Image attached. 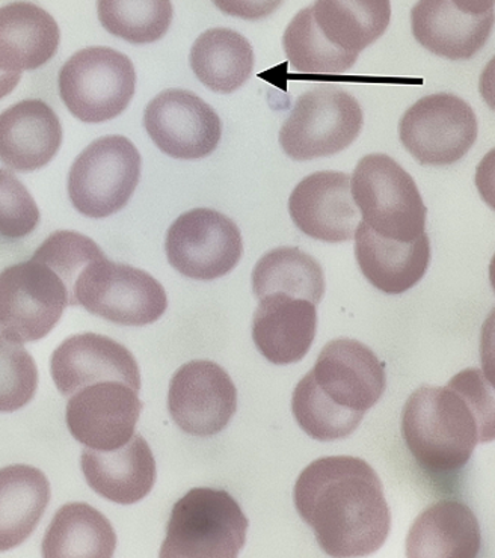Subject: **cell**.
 <instances>
[{"mask_svg":"<svg viewBox=\"0 0 495 558\" xmlns=\"http://www.w3.org/2000/svg\"><path fill=\"white\" fill-rule=\"evenodd\" d=\"M353 239L361 272L383 293L408 292L422 281L430 267L431 242L426 233L412 242L393 241L360 221Z\"/></svg>","mask_w":495,"mask_h":558,"instance_id":"22","label":"cell"},{"mask_svg":"<svg viewBox=\"0 0 495 558\" xmlns=\"http://www.w3.org/2000/svg\"><path fill=\"white\" fill-rule=\"evenodd\" d=\"M116 530L104 513L86 502H69L55 514L43 539L46 558H111Z\"/></svg>","mask_w":495,"mask_h":558,"instance_id":"27","label":"cell"},{"mask_svg":"<svg viewBox=\"0 0 495 558\" xmlns=\"http://www.w3.org/2000/svg\"><path fill=\"white\" fill-rule=\"evenodd\" d=\"M449 387L469 403L479 423V442L495 441V387L479 368H467L451 377Z\"/></svg>","mask_w":495,"mask_h":558,"instance_id":"36","label":"cell"},{"mask_svg":"<svg viewBox=\"0 0 495 558\" xmlns=\"http://www.w3.org/2000/svg\"><path fill=\"white\" fill-rule=\"evenodd\" d=\"M97 14L109 34L131 43L152 45L170 29L171 0H97Z\"/></svg>","mask_w":495,"mask_h":558,"instance_id":"30","label":"cell"},{"mask_svg":"<svg viewBox=\"0 0 495 558\" xmlns=\"http://www.w3.org/2000/svg\"><path fill=\"white\" fill-rule=\"evenodd\" d=\"M191 69L204 86L230 94L246 84L254 69V50L243 35L227 27H214L195 39Z\"/></svg>","mask_w":495,"mask_h":558,"instance_id":"28","label":"cell"},{"mask_svg":"<svg viewBox=\"0 0 495 558\" xmlns=\"http://www.w3.org/2000/svg\"><path fill=\"white\" fill-rule=\"evenodd\" d=\"M104 255V251L93 239L77 231L59 230L43 242L33 258L45 263L64 281L70 293V306H76L74 290L79 278L85 272L86 267Z\"/></svg>","mask_w":495,"mask_h":558,"instance_id":"33","label":"cell"},{"mask_svg":"<svg viewBox=\"0 0 495 558\" xmlns=\"http://www.w3.org/2000/svg\"><path fill=\"white\" fill-rule=\"evenodd\" d=\"M310 8L322 37L353 57L383 37L391 20L390 0H316Z\"/></svg>","mask_w":495,"mask_h":558,"instance_id":"26","label":"cell"},{"mask_svg":"<svg viewBox=\"0 0 495 558\" xmlns=\"http://www.w3.org/2000/svg\"><path fill=\"white\" fill-rule=\"evenodd\" d=\"M144 404L131 385L105 380L74 392L67 403L70 434L86 448L111 451L125 446L136 434Z\"/></svg>","mask_w":495,"mask_h":558,"instance_id":"14","label":"cell"},{"mask_svg":"<svg viewBox=\"0 0 495 558\" xmlns=\"http://www.w3.org/2000/svg\"><path fill=\"white\" fill-rule=\"evenodd\" d=\"M52 377L64 397L88 385L120 380L141 390V372L135 356L116 340L98 333H77L67 338L52 356Z\"/></svg>","mask_w":495,"mask_h":558,"instance_id":"17","label":"cell"},{"mask_svg":"<svg viewBox=\"0 0 495 558\" xmlns=\"http://www.w3.org/2000/svg\"><path fill=\"white\" fill-rule=\"evenodd\" d=\"M81 463L94 493L117 505L131 506L144 500L156 483L155 456L141 434L133 435L131 441L117 450L85 448Z\"/></svg>","mask_w":495,"mask_h":558,"instance_id":"20","label":"cell"},{"mask_svg":"<svg viewBox=\"0 0 495 558\" xmlns=\"http://www.w3.org/2000/svg\"><path fill=\"white\" fill-rule=\"evenodd\" d=\"M165 251L177 272L212 281L230 274L241 262L242 234L229 216L212 208H194L172 222Z\"/></svg>","mask_w":495,"mask_h":558,"instance_id":"11","label":"cell"},{"mask_svg":"<svg viewBox=\"0 0 495 558\" xmlns=\"http://www.w3.org/2000/svg\"><path fill=\"white\" fill-rule=\"evenodd\" d=\"M474 183L483 202L495 211V148L478 165Z\"/></svg>","mask_w":495,"mask_h":558,"instance_id":"38","label":"cell"},{"mask_svg":"<svg viewBox=\"0 0 495 558\" xmlns=\"http://www.w3.org/2000/svg\"><path fill=\"white\" fill-rule=\"evenodd\" d=\"M399 136L420 163L449 167L476 143V113L455 94H431L400 118Z\"/></svg>","mask_w":495,"mask_h":558,"instance_id":"10","label":"cell"},{"mask_svg":"<svg viewBox=\"0 0 495 558\" xmlns=\"http://www.w3.org/2000/svg\"><path fill=\"white\" fill-rule=\"evenodd\" d=\"M38 368L33 355L0 333V412H15L34 399Z\"/></svg>","mask_w":495,"mask_h":558,"instance_id":"34","label":"cell"},{"mask_svg":"<svg viewBox=\"0 0 495 558\" xmlns=\"http://www.w3.org/2000/svg\"><path fill=\"white\" fill-rule=\"evenodd\" d=\"M50 502V483L31 465L0 470V553L17 548L35 532Z\"/></svg>","mask_w":495,"mask_h":558,"instance_id":"25","label":"cell"},{"mask_svg":"<svg viewBox=\"0 0 495 558\" xmlns=\"http://www.w3.org/2000/svg\"><path fill=\"white\" fill-rule=\"evenodd\" d=\"M253 290L257 299L282 293L317 305L325 294L324 270L312 255L298 247H277L255 265Z\"/></svg>","mask_w":495,"mask_h":558,"instance_id":"29","label":"cell"},{"mask_svg":"<svg viewBox=\"0 0 495 558\" xmlns=\"http://www.w3.org/2000/svg\"><path fill=\"white\" fill-rule=\"evenodd\" d=\"M408 450L432 474L462 470L479 444V423L469 403L449 385L412 392L402 412Z\"/></svg>","mask_w":495,"mask_h":558,"instance_id":"2","label":"cell"},{"mask_svg":"<svg viewBox=\"0 0 495 558\" xmlns=\"http://www.w3.org/2000/svg\"><path fill=\"white\" fill-rule=\"evenodd\" d=\"M144 128L160 151L180 160L210 156L222 136L218 113L184 89H167L153 98L145 108Z\"/></svg>","mask_w":495,"mask_h":558,"instance_id":"12","label":"cell"},{"mask_svg":"<svg viewBox=\"0 0 495 558\" xmlns=\"http://www.w3.org/2000/svg\"><path fill=\"white\" fill-rule=\"evenodd\" d=\"M70 293L45 263L31 258L0 272V333L15 343H34L53 331Z\"/></svg>","mask_w":495,"mask_h":558,"instance_id":"9","label":"cell"},{"mask_svg":"<svg viewBox=\"0 0 495 558\" xmlns=\"http://www.w3.org/2000/svg\"><path fill=\"white\" fill-rule=\"evenodd\" d=\"M490 281H491V286H493V290L495 293V254H494L493 260H491V263H490Z\"/></svg>","mask_w":495,"mask_h":558,"instance_id":"43","label":"cell"},{"mask_svg":"<svg viewBox=\"0 0 495 558\" xmlns=\"http://www.w3.org/2000/svg\"><path fill=\"white\" fill-rule=\"evenodd\" d=\"M247 525L229 493L195 487L172 507L159 557L236 558L245 546Z\"/></svg>","mask_w":495,"mask_h":558,"instance_id":"3","label":"cell"},{"mask_svg":"<svg viewBox=\"0 0 495 558\" xmlns=\"http://www.w3.org/2000/svg\"><path fill=\"white\" fill-rule=\"evenodd\" d=\"M62 144L61 121L43 100H23L0 113V160L19 172L45 168Z\"/></svg>","mask_w":495,"mask_h":558,"instance_id":"21","label":"cell"},{"mask_svg":"<svg viewBox=\"0 0 495 558\" xmlns=\"http://www.w3.org/2000/svg\"><path fill=\"white\" fill-rule=\"evenodd\" d=\"M39 223V210L33 195L13 172L0 169V235L23 239Z\"/></svg>","mask_w":495,"mask_h":558,"instance_id":"35","label":"cell"},{"mask_svg":"<svg viewBox=\"0 0 495 558\" xmlns=\"http://www.w3.org/2000/svg\"><path fill=\"white\" fill-rule=\"evenodd\" d=\"M312 373L321 390L334 403L364 414L379 402L387 387L378 356L351 338L329 341Z\"/></svg>","mask_w":495,"mask_h":558,"instance_id":"16","label":"cell"},{"mask_svg":"<svg viewBox=\"0 0 495 558\" xmlns=\"http://www.w3.org/2000/svg\"><path fill=\"white\" fill-rule=\"evenodd\" d=\"M294 420L302 430L316 441H337L351 436L363 422L364 412L346 410L324 395L314 380L312 372L306 373L294 388L292 396Z\"/></svg>","mask_w":495,"mask_h":558,"instance_id":"31","label":"cell"},{"mask_svg":"<svg viewBox=\"0 0 495 558\" xmlns=\"http://www.w3.org/2000/svg\"><path fill=\"white\" fill-rule=\"evenodd\" d=\"M451 2L463 13L473 15L488 14L495 7V0H451Z\"/></svg>","mask_w":495,"mask_h":558,"instance_id":"41","label":"cell"},{"mask_svg":"<svg viewBox=\"0 0 495 558\" xmlns=\"http://www.w3.org/2000/svg\"><path fill=\"white\" fill-rule=\"evenodd\" d=\"M353 202L375 233L412 242L426 233L427 208L414 179L387 155H369L351 177Z\"/></svg>","mask_w":495,"mask_h":558,"instance_id":"4","label":"cell"},{"mask_svg":"<svg viewBox=\"0 0 495 558\" xmlns=\"http://www.w3.org/2000/svg\"><path fill=\"white\" fill-rule=\"evenodd\" d=\"M212 2L224 14L255 22L274 14L281 7L282 0H212Z\"/></svg>","mask_w":495,"mask_h":558,"instance_id":"37","label":"cell"},{"mask_svg":"<svg viewBox=\"0 0 495 558\" xmlns=\"http://www.w3.org/2000/svg\"><path fill=\"white\" fill-rule=\"evenodd\" d=\"M140 179L141 155L132 141L98 137L70 168L69 196L79 214L104 219L128 206Z\"/></svg>","mask_w":495,"mask_h":558,"instance_id":"7","label":"cell"},{"mask_svg":"<svg viewBox=\"0 0 495 558\" xmlns=\"http://www.w3.org/2000/svg\"><path fill=\"white\" fill-rule=\"evenodd\" d=\"M289 214L309 238L328 243L351 241L361 218L353 202L351 175L319 171L305 177L290 195Z\"/></svg>","mask_w":495,"mask_h":558,"instance_id":"15","label":"cell"},{"mask_svg":"<svg viewBox=\"0 0 495 558\" xmlns=\"http://www.w3.org/2000/svg\"><path fill=\"white\" fill-rule=\"evenodd\" d=\"M495 25V11L463 13L451 0H419L411 10L412 35L437 57L467 61L486 45Z\"/></svg>","mask_w":495,"mask_h":558,"instance_id":"19","label":"cell"},{"mask_svg":"<svg viewBox=\"0 0 495 558\" xmlns=\"http://www.w3.org/2000/svg\"><path fill=\"white\" fill-rule=\"evenodd\" d=\"M482 534L476 514L459 501L444 500L427 507L407 537L410 558H474Z\"/></svg>","mask_w":495,"mask_h":558,"instance_id":"24","label":"cell"},{"mask_svg":"<svg viewBox=\"0 0 495 558\" xmlns=\"http://www.w3.org/2000/svg\"><path fill=\"white\" fill-rule=\"evenodd\" d=\"M168 411L186 434L209 438L229 426L238 411V390L214 361H191L172 376Z\"/></svg>","mask_w":495,"mask_h":558,"instance_id":"13","label":"cell"},{"mask_svg":"<svg viewBox=\"0 0 495 558\" xmlns=\"http://www.w3.org/2000/svg\"><path fill=\"white\" fill-rule=\"evenodd\" d=\"M20 81H22V73L8 72V70L0 69V100L3 97L10 96Z\"/></svg>","mask_w":495,"mask_h":558,"instance_id":"42","label":"cell"},{"mask_svg":"<svg viewBox=\"0 0 495 558\" xmlns=\"http://www.w3.org/2000/svg\"><path fill=\"white\" fill-rule=\"evenodd\" d=\"M293 501L329 557L371 556L390 533L383 482L360 458L331 456L310 463L298 477Z\"/></svg>","mask_w":495,"mask_h":558,"instance_id":"1","label":"cell"},{"mask_svg":"<svg viewBox=\"0 0 495 558\" xmlns=\"http://www.w3.org/2000/svg\"><path fill=\"white\" fill-rule=\"evenodd\" d=\"M61 33L57 20L31 2L0 8V69L31 72L57 54Z\"/></svg>","mask_w":495,"mask_h":558,"instance_id":"23","label":"cell"},{"mask_svg":"<svg viewBox=\"0 0 495 558\" xmlns=\"http://www.w3.org/2000/svg\"><path fill=\"white\" fill-rule=\"evenodd\" d=\"M479 92H481L483 101L495 112V57L483 69L481 81H479Z\"/></svg>","mask_w":495,"mask_h":558,"instance_id":"40","label":"cell"},{"mask_svg":"<svg viewBox=\"0 0 495 558\" xmlns=\"http://www.w3.org/2000/svg\"><path fill=\"white\" fill-rule=\"evenodd\" d=\"M58 85L73 117L84 123H105L121 116L135 96V66L111 47H86L62 65Z\"/></svg>","mask_w":495,"mask_h":558,"instance_id":"5","label":"cell"},{"mask_svg":"<svg viewBox=\"0 0 495 558\" xmlns=\"http://www.w3.org/2000/svg\"><path fill=\"white\" fill-rule=\"evenodd\" d=\"M74 304L123 326L155 324L168 308L164 286L145 270L97 258L86 267L74 290Z\"/></svg>","mask_w":495,"mask_h":558,"instance_id":"8","label":"cell"},{"mask_svg":"<svg viewBox=\"0 0 495 558\" xmlns=\"http://www.w3.org/2000/svg\"><path fill=\"white\" fill-rule=\"evenodd\" d=\"M258 301L253 317V340L258 352L275 365L300 363L316 337V305L282 293Z\"/></svg>","mask_w":495,"mask_h":558,"instance_id":"18","label":"cell"},{"mask_svg":"<svg viewBox=\"0 0 495 558\" xmlns=\"http://www.w3.org/2000/svg\"><path fill=\"white\" fill-rule=\"evenodd\" d=\"M282 47L294 72L341 76L351 72L359 57L341 52L322 37L312 17V8H304L287 26Z\"/></svg>","mask_w":495,"mask_h":558,"instance_id":"32","label":"cell"},{"mask_svg":"<svg viewBox=\"0 0 495 558\" xmlns=\"http://www.w3.org/2000/svg\"><path fill=\"white\" fill-rule=\"evenodd\" d=\"M481 363L483 375L495 387V308L482 326Z\"/></svg>","mask_w":495,"mask_h":558,"instance_id":"39","label":"cell"},{"mask_svg":"<svg viewBox=\"0 0 495 558\" xmlns=\"http://www.w3.org/2000/svg\"><path fill=\"white\" fill-rule=\"evenodd\" d=\"M363 109L355 97L334 85H321L298 97L282 124L280 145L290 159H319L337 155L359 137Z\"/></svg>","mask_w":495,"mask_h":558,"instance_id":"6","label":"cell"}]
</instances>
